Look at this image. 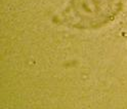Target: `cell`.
I'll list each match as a JSON object with an SVG mask.
<instances>
[{
    "label": "cell",
    "instance_id": "cell-1",
    "mask_svg": "<svg viewBox=\"0 0 127 109\" xmlns=\"http://www.w3.org/2000/svg\"><path fill=\"white\" fill-rule=\"evenodd\" d=\"M124 0H70L60 22L76 29H97L113 22L121 12Z\"/></svg>",
    "mask_w": 127,
    "mask_h": 109
}]
</instances>
